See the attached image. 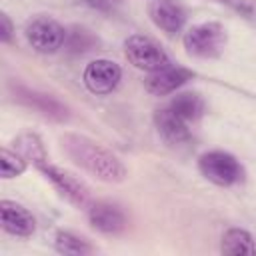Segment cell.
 <instances>
[{
    "mask_svg": "<svg viewBox=\"0 0 256 256\" xmlns=\"http://www.w3.org/2000/svg\"><path fill=\"white\" fill-rule=\"evenodd\" d=\"M154 122H156V128H158L160 136H162L168 144H182L184 140H188V126H186V120H182L178 114H174L168 106L156 110Z\"/></svg>",
    "mask_w": 256,
    "mask_h": 256,
    "instance_id": "obj_12",
    "label": "cell"
},
{
    "mask_svg": "<svg viewBox=\"0 0 256 256\" xmlns=\"http://www.w3.org/2000/svg\"><path fill=\"white\" fill-rule=\"evenodd\" d=\"M222 252L224 254H254V240L242 228H230L222 236Z\"/></svg>",
    "mask_w": 256,
    "mask_h": 256,
    "instance_id": "obj_15",
    "label": "cell"
},
{
    "mask_svg": "<svg viewBox=\"0 0 256 256\" xmlns=\"http://www.w3.org/2000/svg\"><path fill=\"white\" fill-rule=\"evenodd\" d=\"M122 70L116 62L100 58L92 60L84 70V84L94 94H110L120 82Z\"/></svg>",
    "mask_w": 256,
    "mask_h": 256,
    "instance_id": "obj_7",
    "label": "cell"
},
{
    "mask_svg": "<svg viewBox=\"0 0 256 256\" xmlns=\"http://www.w3.org/2000/svg\"><path fill=\"white\" fill-rule=\"evenodd\" d=\"M0 222H2V228L14 236H30L34 232L32 214L24 206H20L12 200L0 202Z\"/></svg>",
    "mask_w": 256,
    "mask_h": 256,
    "instance_id": "obj_10",
    "label": "cell"
},
{
    "mask_svg": "<svg viewBox=\"0 0 256 256\" xmlns=\"http://www.w3.org/2000/svg\"><path fill=\"white\" fill-rule=\"evenodd\" d=\"M18 96H20L22 102H26L34 110L42 112L44 116H50V118H56V120L66 118V108L60 102H56L54 98L46 96V94H38V92H30V90H20Z\"/></svg>",
    "mask_w": 256,
    "mask_h": 256,
    "instance_id": "obj_14",
    "label": "cell"
},
{
    "mask_svg": "<svg viewBox=\"0 0 256 256\" xmlns=\"http://www.w3.org/2000/svg\"><path fill=\"white\" fill-rule=\"evenodd\" d=\"M16 148L20 152V156H24V160H32L38 168H42L46 164V150H44V144L42 140L36 136V134H20L16 138Z\"/></svg>",
    "mask_w": 256,
    "mask_h": 256,
    "instance_id": "obj_16",
    "label": "cell"
},
{
    "mask_svg": "<svg viewBox=\"0 0 256 256\" xmlns=\"http://www.w3.org/2000/svg\"><path fill=\"white\" fill-rule=\"evenodd\" d=\"M226 46V30L216 22H204L184 34V48L198 58H214Z\"/></svg>",
    "mask_w": 256,
    "mask_h": 256,
    "instance_id": "obj_2",
    "label": "cell"
},
{
    "mask_svg": "<svg viewBox=\"0 0 256 256\" xmlns=\"http://www.w3.org/2000/svg\"><path fill=\"white\" fill-rule=\"evenodd\" d=\"M198 168L206 180H210L218 186H230L242 178V168H240L238 160L232 154L220 152V150L202 154L198 160Z\"/></svg>",
    "mask_w": 256,
    "mask_h": 256,
    "instance_id": "obj_4",
    "label": "cell"
},
{
    "mask_svg": "<svg viewBox=\"0 0 256 256\" xmlns=\"http://www.w3.org/2000/svg\"><path fill=\"white\" fill-rule=\"evenodd\" d=\"M168 108L174 114H178L182 120L190 122V120H196L204 114V100L196 92H182V94H176L170 100Z\"/></svg>",
    "mask_w": 256,
    "mask_h": 256,
    "instance_id": "obj_13",
    "label": "cell"
},
{
    "mask_svg": "<svg viewBox=\"0 0 256 256\" xmlns=\"http://www.w3.org/2000/svg\"><path fill=\"white\" fill-rule=\"evenodd\" d=\"M124 50H126V58L140 70H160L170 66V58L168 54L148 36H140L134 34L124 42Z\"/></svg>",
    "mask_w": 256,
    "mask_h": 256,
    "instance_id": "obj_3",
    "label": "cell"
},
{
    "mask_svg": "<svg viewBox=\"0 0 256 256\" xmlns=\"http://www.w3.org/2000/svg\"><path fill=\"white\" fill-rule=\"evenodd\" d=\"M42 172L46 174V178L58 188V192L68 200L72 202L74 206L78 208H86L90 206V190L86 188V184L76 178L72 172L64 170V168H58V166H50V164H44L42 166Z\"/></svg>",
    "mask_w": 256,
    "mask_h": 256,
    "instance_id": "obj_6",
    "label": "cell"
},
{
    "mask_svg": "<svg viewBox=\"0 0 256 256\" xmlns=\"http://www.w3.org/2000/svg\"><path fill=\"white\" fill-rule=\"evenodd\" d=\"M190 78H192L190 70L180 68V66H166V68L150 72L144 80V86L154 96H166L174 92L176 88H180L182 84H186Z\"/></svg>",
    "mask_w": 256,
    "mask_h": 256,
    "instance_id": "obj_8",
    "label": "cell"
},
{
    "mask_svg": "<svg viewBox=\"0 0 256 256\" xmlns=\"http://www.w3.org/2000/svg\"><path fill=\"white\" fill-rule=\"evenodd\" d=\"M54 246H56L58 252L68 254V256H82V254L92 252V246L86 240H82V238H78L70 232H58L56 238H54Z\"/></svg>",
    "mask_w": 256,
    "mask_h": 256,
    "instance_id": "obj_17",
    "label": "cell"
},
{
    "mask_svg": "<svg viewBox=\"0 0 256 256\" xmlns=\"http://www.w3.org/2000/svg\"><path fill=\"white\" fill-rule=\"evenodd\" d=\"M218 2H230V0H218Z\"/></svg>",
    "mask_w": 256,
    "mask_h": 256,
    "instance_id": "obj_21",
    "label": "cell"
},
{
    "mask_svg": "<svg viewBox=\"0 0 256 256\" xmlns=\"http://www.w3.org/2000/svg\"><path fill=\"white\" fill-rule=\"evenodd\" d=\"M12 38V24H10V18L6 14L0 16V40L2 42H10Z\"/></svg>",
    "mask_w": 256,
    "mask_h": 256,
    "instance_id": "obj_20",
    "label": "cell"
},
{
    "mask_svg": "<svg viewBox=\"0 0 256 256\" xmlns=\"http://www.w3.org/2000/svg\"><path fill=\"white\" fill-rule=\"evenodd\" d=\"M152 22L166 34L178 32L186 22V10L176 0H152L150 4Z\"/></svg>",
    "mask_w": 256,
    "mask_h": 256,
    "instance_id": "obj_9",
    "label": "cell"
},
{
    "mask_svg": "<svg viewBox=\"0 0 256 256\" xmlns=\"http://www.w3.org/2000/svg\"><path fill=\"white\" fill-rule=\"evenodd\" d=\"M62 146L70 160L94 178L102 182H122L126 178L124 164L98 142L80 134H66L62 138Z\"/></svg>",
    "mask_w": 256,
    "mask_h": 256,
    "instance_id": "obj_1",
    "label": "cell"
},
{
    "mask_svg": "<svg viewBox=\"0 0 256 256\" xmlns=\"http://www.w3.org/2000/svg\"><path fill=\"white\" fill-rule=\"evenodd\" d=\"M26 38L36 52L52 54L64 44L66 32L54 18L38 16L26 26Z\"/></svg>",
    "mask_w": 256,
    "mask_h": 256,
    "instance_id": "obj_5",
    "label": "cell"
},
{
    "mask_svg": "<svg viewBox=\"0 0 256 256\" xmlns=\"http://www.w3.org/2000/svg\"><path fill=\"white\" fill-rule=\"evenodd\" d=\"M26 170V160L24 156L10 152L8 148L0 150V174L2 178H16Z\"/></svg>",
    "mask_w": 256,
    "mask_h": 256,
    "instance_id": "obj_18",
    "label": "cell"
},
{
    "mask_svg": "<svg viewBox=\"0 0 256 256\" xmlns=\"http://www.w3.org/2000/svg\"><path fill=\"white\" fill-rule=\"evenodd\" d=\"M92 44H94V38H92L86 30H74V32L70 34V40H68V48L74 50V52L90 50Z\"/></svg>",
    "mask_w": 256,
    "mask_h": 256,
    "instance_id": "obj_19",
    "label": "cell"
},
{
    "mask_svg": "<svg viewBox=\"0 0 256 256\" xmlns=\"http://www.w3.org/2000/svg\"><path fill=\"white\" fill-rule=\"evenodd\" d=\"M88 218H90L92 228H96L98 232H104V234H116V232L124 230V226H126V218H124L122 210L110 202L90 204Z\"/></svg>",
    "mask_w": 256,
    "mask_h": 256,
    "instance_id": "obj_11",
    "label": "cell"
}]
</instances>
